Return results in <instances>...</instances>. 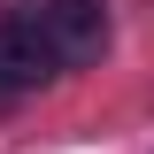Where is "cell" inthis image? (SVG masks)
Here are the masks:
<instances>
[{
    "label": "cell",
    "mask_w": 154,
    "mask_h": 154,
    "mask_svg": "<svg viewBox=\"0 0 154 154\" xmlns=\"http://www.w3.org/2000/svg\"><path fill=\"white\" fill-rule=\"evenodd\" d=\"M62 62H54V46L38 38V16L31 8H16V16L0 23V85L8 93H23V85H46Z\"/></svg>",
    "instance_id": "obj_2"
},
{
    "label": "cell",
    "mask_w": 154,
    "mask_h": 154,
    "mask_svg": "<svg viewBox=\"0 0 154 154\" xmlns=\"http://www.w3.org/2000/svg\"><path fill=\"white\" fill-rule=\"evenodd\" d=\"M38 38L54 46L62 69L100 62L108 54V8H100V0H46V8H38Z\"/></svg>",
    "instance_id": "obj_1"
}]
</instances>
